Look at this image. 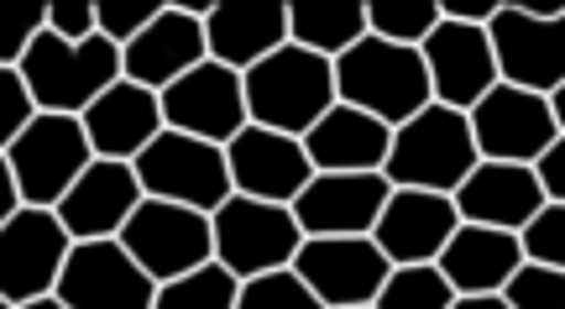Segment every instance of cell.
Masks as SVG:
<instances>
[{"label": "cell", "mask_w": 565, "mask_h": 309, "mask_svg": "<svg viewBox=\"0 0 565 309\" xmlns=\"http://www.w3.org/2000/svg\"><path fill=\"white\" fill-rule=\"evenodd\" d=\"M524 263V247L513 231L492 226H456V236L440 247L435 268L445 273V284L461 294H503V284L513 278V268Z\"/></svg>", "instance_id": "d4e9b609"}, {"label": "cell", "mask_w": 565, "mask_h": 309, "mask_svg": "<svg viewBox=\"0 0 565 309\" xmlns=\"http://www.w3.org/2000/svg\"><path fill=\"white\" fill-rule=\"evenodd\" d=\"M6 163H11L21 205L53 210L74 189V179L84 168L95 163V152H89L79 116H47V110H38L32 121L21 126L17 142L6 147Z\"/></svg>", "instance_id": "8992f818"}, {"label": "cell", "mask_w": 565, "mask_h": 309, "mask_svg": "<svg viewBox=\"0 0 565 309\" xmlns=\"http://www.w3.org/2000/svg\"><path fill=\"white\" fill-rule=\"evenodd\" d=\"M21 309H63V305L53 299V294H47V299H32V305H21Z\"/></svg>", "instance_id": "b9f144b4"}, {"label": "cell", "mask_w": 565, "mask_h": 309, "mask_svg": "<svg viewBox=\"0 0 565 309\" xmlns=\"http://www.w3.org/2000/svg\"><path fill=\"white\" fill-rule=\"evenodd\" d=\"M424 74H429V100L450 105V110H471L487 89L498 84V58H492V42L487 26H461V21H445L424 38Z\"/></svg>", "instance_id": "2e32d148"}, {"label": "cell", "mask_w": 565, "mask_h": 309, "mask_svg": "<svg viewBox=\"0 0 565 309\" xmlns=\"http://www.w3.org/2000/svg\"><path fill=\"white\" fill-rule=\"evenodd\" d=\"M519 247H524V263L565 273V205H550L545 200V210L519 231Z\"/></svg>", "instance_id": "1f68e13d"}, {"label": "cell", "mask_w": 565, "mask_h": 309, "mask_svg": "<svg viewBox=\"0 0 565 309\" xmlns=\"http://www.w3.org/2000/svg\"><path fill=\"white\" fill-rule=\"evenodd\" d=\"M204 58H210V53H204V21L183 17L179 6L168 0L162 17L121 47V79L162 95L168 84L183 79L189 68H200Z\"/></svg>", "instance_id": "44dd1931"}, {"label": "cell", "mask_w": 565, "mask_h": 309, "mask_svg": "<svg viewBox=\"0 0 565 309\" xmlns=\"http://www.w3.org/2000/svg\"><path fill=\"white\" fill-rule=\"evenodd\" d=\"M246 95V121L282 131V137H303L335 105V68L320 53H303L294 42H282L278 53L252 63L242 74Z\"/></svg>", "instance_id": "7a4b0ae2"}, {"label": "cell", "mask_w": 565, "mask_h": 309, "mask_svg": "<svg viewBox=\"0 0 565 309\" xmlns=\"http://www.w3.org/2000/svg\"><path fill=\"white\" fill-rule=\"evenodd\" d=\"M366 38V6L341 0V6H288V42L320 58H341L345 47Z\"/></svg>", "instance_id": "484cf974"}, {"label": "cell", "mask_w": 565, "mask_h": 309, "mask_svg": "<svg viewBox=\"0 0 565 309\" xmlns=\"http://www.w3.org/2000/svg\"><path fill=\"white\" fill-rule=\"evenodd\" d=\"M236 289H242L236 273H225L221 263H204V268L183 273V278L158 284L152 309H236Z\"/></svg>", "instance_id": "4316f807"}, {"label": "cell", "mask_w": 565, "mask_h": 309, "mask_svg": "<svg viewBox=\"0 0 565 309\" xmlns=\"http://www.w3.org/2000/svg\"><path fill=\"white\" fill-rule=\"evenodd\" d=\"M282 42H288V6L278 0H252V6L215 0V11L204 17V53L231 74H246L252 63L278 53Z\"/></svg>", "instance_id": "cb8c5ba5"}, {"label": "cell", "mask_w": 565, "mask_h": 309, "mask_svg": "<svg viewBox=\"0 0 565 309\" xmlns=\"http://www.w3.org/2000/svg\"><path fill=\"white\" fill-rule=\"evenodd\" d=\"M450 309H508L503 294H461Z\"/></svg>", "instance_id": "ab89813d"}, {"label": "cell", "mask_w": 565, "mask_h": 309, "mask_svg": "<svg viewBox=\"0 0 565 309\" xmlns=\"http://www.w3.org/2000/svg\"><path fill=\"white\" fill-rule=\"evenodd\" d=\"M550 116H555V131L565 137V84L555 89V95H550Z\"/></svg>", "instance_id": "60d3db41"}, {"label": "cell", "mask_w": 565, "mask_h": 309, "mask_svg": "<svg viewBox=\"0 0 565 309\" xmlns=\"http://www.w3.org/2000/svg\"><path fill=\"white\" fill-rule=\"evenodd\" d=\"M461 215H456V200L450 194H429V189H393L387 194L383 215L372 226V242L393 268H419V263H435L440 247L456 236Z\"/></svg>", "instance_id": "ac0fdd59"}, {"label": "cell", "mask_w": 565, "mask_h": 309, "mask_svg": "<svg viewBox=\"0 0 565 309\" xmlns=\"http://www.w3.org/2000/svg\"><path fill=\"white\" fill-rule=\"evenodd\" d=\"M158 105L168 131H183V137H200V142H215V147H225L246 126L242 74L221 68L215 58H204L200 68H189L183 79L168 84L158 95Z\"/></svg>", "instance_id": "4fadbf2b"}, {"label": "cell", "mask_w": 565, "mask_h": 309, "mask_svg": "<svg viewBox=\"0 0 565 309\" xmlns=\"http://www.w3.org/2000/svg\"><path fill=\"white\" fill-rule=\"evenodd\" d=\"M116 242L152 284H168V278H183V273L215 263L210 215L189 205H168V200H147V194H141V205L131 210V221L121 226Z\"/></svg>", "instance_id": "ba28073f"}, {"label": "cell", "mask_w": 565, "mask_h": 309, "mask_svg": "<svg viewBox=\"0 0 565 309\" xmlns=\"http://www.w3.org/2000/svg\"><path fill=\"white\" fill-rule=\"evenodd\" d=\"M137 205H141V184H137V173H131V163L95 158L74 179V189L53 205V215L68 231V242H116Z\"/></svg>", "instance_id": "d6986e66"}, {"label": "cell", "mask_w": 565, "mask_h": 309, "mask_svg": "<svg viewBox=\"0 0 565 309\" xmlns=\"http://www.w3.org/2000/svg\"><path fill=\"white\" fill-rule=\"evenodd\" d=\"M508 309H565V273L540 268V263H519L513 278L503 284Z\"/></svg>", "instance_id": "4dcf8cb0"}, {"label": "cell", "mask_w": 565, "mask_h": 309, "mask_svg": "<svg viewBox=\"0 0 565 309\" xmlns=\"http://www.w3.org/2000/svg\"><path fill=\"white\" fill-rule=\"evenodd\" d=\"M435 26H440L435 0H372L366 6V32L393 42V47H424Z\"/></svg>", "instance_id": "83f0119b"}, {"label": "cell", "mask_w": 565, "mask_h": 309, "mask_svg": "<svg viewBox=\"0 0 565 309\" xmlns=\"http://www.w3.org/2000/svg\"><path fill=\"white\" fill-rule=\"evenodd\" d=\"M68 231L58 226L53 210L21 205L6 226H0V299L11 309L47 299L58 284L63 263H68Z\"/></svg>", "instance_id": "8fae6325"}, {"label": "cell", "mask_w": 565, "mask_h": 309, "mask_svg": "<svg viewBox=\"0 0 565 309\" xmlns=\"http://www.w3.org/2000/svg\"><path fill=\"white\" fill-rule=\"evenodd\" d=\"M42 32H53L63 42H89L95 38V6H47Z\"/></svg>", "instance_id": "d590c367"}, {"label": "cell", "mask_w": 565, "mask_h": 309, "mask_svg": "<svg viewBox=\"0 0 565 309\" xmlns=\"http://www.w3.org/2000/svg\"><path fill=\"white\" fill-rule=\"evenodd\" d=\"M534 179H540L550 205H565V137H555V142L545 147V158L534 163Z\"/></svg>", "instance_id": "8d00e7d4"}, {"label": "cell", "mask_w": 565, "mask_h": 309, "mask_svg": "<svg viewBox=\"0 0 565 309\" xmlns=\"http://www.w3.org/2000/svg\"><path fill=\"white\" fill-rule=\"evenodd\" d=\"M137 184L147 200H168V205H189V210H215L231 200V168H225V147L200 142V137H183L162 126L152 142L137 152Z\"/></svg>", "instance_id": "5b68a950"}, {"label": "cell", "mask_w": 565, "mask_h": 309, "mask_svg": "<svg viewBox=\"0 0 565 309\" xmlns=\"http://www.w3.org/2000/svg\"><path fill=\"white\" fill-rule=\"evenodd\" d=\"M482 163L471 142V121L450 105H424L414 121H404L387 142L383 179L393 189H429V194H456L466 173Z\"/></svg>", "instance_id": "277c9868"}, {"label": "cell", "mask_w": 565, "mask_h": 309, "mask_svg": "<svg viewBox=\"0 0 565 309\" xmlns=\"http://www.w3.org/2000/svg\"><path fill=\"white\" fill-rule=\"evenodd\" d=\"M498 11H503V0H440V17L461 21V26H487Z\"/></svg>", "instance_id": "74e56055"}, {"label": "cell", "mask_w": 565, "mask_h": 309, "mask_svg": "<svg viewBox=\"0 0 565 309\" xmlns=\"http://www.w3.org/2000/svg\"><path fill=\"white\" fill-rule=\"evenodd\" d=\"M17 74L38 110H47V116H84L110 84L121 79V47L105 42L100 32L89 42H63L53 32H38L32 47L21 53Z\"/></svg>", "instance_id": "3957f363"}, {"label": "cell", "mask_w": 565, "mask_h": 309, "mask_svg": "<svg viewBox=\"0 0 565 309\" xmlns=\"http://www.w3.org/2000/svg\"><path fill=\"white\" fill-rule=\"evenodd\" d=\"M387 194L383 173H315L288 210L303 236H372Z\"/></svg>", "instance_id": "e0dca14e"}, {"label": "cell", "mask_w": 565, "mask_h": 309, "mask_svg": "<svg viewBox=\"0 0 565 309\" xmlns=\"http://www.w3.org/2000/svg\"><path fill=\"white\" fill-rule=\"evenodd\" d=\"M362 309H372V305H362Z\"/></svg>", "instance_id": "ee69618b"}, {"label": "cell", "mask_w": 565, "mask_h": 309, "mask_svg": "<svg viewBox=\"0 0 565 309\" xmlns=\"http://www.w3.org/2000/svg\"><path fill=\"white\" fill-rule=\"evenodd\" d=\"M21 210V194H17V179H11V163H6V152H0V226L11 221Z\"/></svg>", "instance_id": "f35d334b"}, {"label": "cell", "mask_w": 565, "mask_h": 309, "mask_svg": "<svg viewBox=\"0 0 565 309\" xmlns=\"http://www.w3.org/2000/svg\"><path fill=\"white\" fill-rule=\"evenodd\" d=\"M299 142H303V158H309L315 173H383L393 131H387L377 116L335 100L320 121L303 131Z\"/></svg>", "instance_id": "7402d4cb"}, {"label": "cell", "mask_w": 565, "mask_h": 309, "mask_svg": "<svg viewBox=\"0 0 565 309\" xmlns=\"http://www.w3.org/2000/svg\"><path fill=\"white\" fill-rule=\"evenodd\" d=\"M330 68H335V100L377 116L387 131H398L404 121L419 116L424 105H435L429 100V74H424L419 47H393V42L366 32Z\"/></svg>", "instance_id": "6da1fadb"}, {"label": "cell", "mask_w": 565, "mask_h": 309, "mask_svg": "<svg viewBox=\"0 0 565 309\" xmlns=\"http://www.w3.org/2000/svg\"><path fill=\"white\" fill-rule=\"evenodd\" d=\"M0 309H11V305H6V299H0Z\"/></svg>", "instance_id": "7bdbcfd3"}, {"label": "cell", "mask_w": 565, "mask_h": 309, "mask_svg": "<svg viewBox=\"0 0 565 309\" xmlns=\"http://www.w3.org/2000/svg\"><path fill=\"white\" fill-rule=\"evenodd\" d=\"M38 116V105L26 95V84H21L17 68H0V152L21 137V126Z\"/></svg>", "instance_id": "e575fe53"}, {"label": "cell", "mask_w": 565, "mask_h": 309, "mask_svg": "<svg viewBox=\"0 0 565 309\" xmlns=\"http://www.w3.org/2000/svg\"><path fill=\"white\" fill-rule=\"evenodd\" d=\"M89 152L110 158V163H137V152L162 131V105L152 89H141L131 79H116L100 100L79 116Z\"/></svg>", "instance_id": "603a6c76"}, {"label": "cell", "mask_w": 565, "mask_h": 309, "mask_svg": "<svg viewBox=\"0 0 565 309\" xmlns=\"http://www.w3.org/2000/svg\"><path fill=\"white\" fill-rule=\"evenodd\" d=\"M487 42H492V58H498V79L513 84V89L550 100L565 84V17L534 21L503 6L487 21Z\"/></svg>", "instance_id": "9a60e30c"}, {"label": "cell", "mask_w": 565, "mask_h": 309, "mask_svg": "<svg viewBox=\"0 0 565 309\" xmlns=\"http://www.w3.org/2000/svg\"><path fill=\"white\" fill-rule=\"evenodd\" d=\"M456 305V289L445 284V273L435 263H419V268H393L387 284L377 289L372 309H450Z\"/></svg>", "instance_id": "f1b7e54d"}, {"label": "cell", "mask_w": 565, "mask_h": 309, "mask_svg": "<svg viewBox=\"0 0 565 309\" xmlns=\"http://www.w3.org/2000/svg\"><path fill=\"white\" fill-rule=\"evenodd\" d=\"M466 121H471V142H477V158H482V163L534 168L545 158V147L561 137L545 95L513 89V84H503V79L466 110Z\"/></svg>", "instance_id": "9c48e42d"}, {"label": "cell", "mask_w": 565, "mask_h": 309, "mask_svg": "<svg viewBox=\"0 0 565 309\" xmlns=\"http://www.w3.org/2000/svg\"><path fill=\"white\" fill-rule=\"evenodd\" d=\"M210 242H215V263L236 278H263L294 263L303 231L288 205H263L231 194L215 215H210Z\"/></svg>", "instance_id": "52a82bcc"}, {"label": "cell", "mask_w": 565, "mask_h": 309, "mask_svg": "<svg viewBox=\"0 0 565 309\" xmlns=\"http://www.w3.org/2000/svg\"><path fill=\"white\" fill-rule=\"evenodd\" d=\"M162 6H168V0H105V6H95V32H100L105 42L126 47L137 32H147V26L162 17Z\"/></svg>", "instance_id": "d6a6232c"}, {"label": "cell", "mask_w": 565, "mask_h": 309, "mask_svg": "<svg viewBox=\"0 0 565 309\" xmlns=\"http://www.w3.org/2000/svg\"><path fill=\"white\" fill-rule=\"evenodd\" d=\"M450 200H456L461 226H492L519 236L545 210V189L524 163H477Z\"/></svg>", "instance_id": "ffe728a7"}, {"label": "cell", "mask_w": 565, "mask_h": 309, "mask_svg": "<svg viewBox=\"0 0 565 309\" xmlns=\"http://www.w3.org/2000/svg\"><path fill=\"white\" fill-rule=\"evenodd\" d=\"M225 168H231V194L263 200V205H294L299 189L315 179L299 137H282L252 121L225 142Z\"/></svg>", "instance_id": "5bb4252c"}, {"label": "cell", "mask_w": 565, "mask_h": 309, "mask_svg": "<svg viewBox=\"0 0 565 309\" xmlns=\"http://www.w3.org/2000/svg\"><path fill=\"white\" fill-rule=\"evenodd\" d=\"M236 309H324V305L309 294V284L294 268H278L263 273V278H242Z\"/></svg>", "instance_id": "f546056e"}, {"label": "cell", "mask_w": 565, "mask_h": 309, "mask_svg": "<svg viewBox=\"0 0 565 309\" xmlns=\"http://www.w3.org/2000/svg\"><path fill=\"white\" fill-rule=\"evenodd\" d=\"M42 11L47 6H0V68H17L21 63V53L42 32Z\"/></svg>", "instance_id": "836d02e7"}, {"label": "cell", "mask_w": 565, "mask_h": 309, "mask_svg": "<svg viewBox=\"0 0 565 309\" xmlns=\"http://www.w3.org/2000/svg\"><path fill=\"white\" fill-rule=\"evenodd\" d=\"M158 284L126 257L121 242H74L53 299L63 309H152Z\"/></svg>", "instance_id": "7c38bea8"}, {"label": "cell", "mask_w": 565, "mask_h": 309, "mask_svg": "<svg viewBox=\"0 0 565 309\" xmlns=\"http://www.w3.org/2000/svg\"><path fill=\"white\" fill-rule=\"evenodd\" d=\"M288 268L299 273L324 309H362L387 284V263L372 236H303Z\"/></svg>", "instance_id": "30bf717a"}]
</instances>
